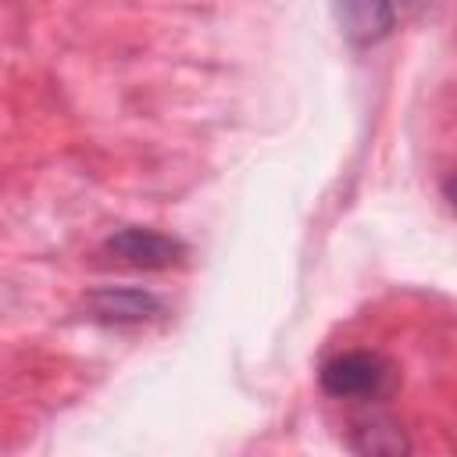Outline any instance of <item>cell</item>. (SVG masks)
Listing matches in <instances>:
<instances>
[{
	"instance_id": "obj_3",
	"label": "cell",
	"mask_w": 457,
	"mask_h": 457,
	"mask_svg": "<svg viewBox=\"0 0 457 457\" xmlns=\"http://www.w3.org/2000/svg\"><path fill=\"white\" fill-rule=\"evenodd\" d=\"M86 318L89 321H100V325H143V321H154L164 303L146 293V289H132V286H107V289H96L86 296Z\"/></svg>"
},
{
	"instance_id": "obj_1",
	"label": "cell",
	"mask_w": 457,
	"mask_h": 457,
	"mask_svg": "<svg viewBox=\"0 0 457 457\" xmlns=\"http://www.w3.org/2000/svg\"><path fill=\"white\" fill-rule=\"evenodd\" d=\"M318 378H321V389L336 400H378L393 389L396 371L382 353L353 350L325 361Z\"/></svg>"
},
{
	"instance_id": "obj_4",
	"label": "cell",
	"mask_w": 457,
	"mask_h": 457,
	"mask_svg": "<svg viewBox=\"0 0 457 457\" xmlns=\"http://www.w3.org/2000/svg\"><path fill=\"white\" fill-rule=\"evenodd\" d=\"M332 14L339 32L357 46L386 39L400 21L393 0H332Z\"/></svg>"
},
{
	"instance_id": "obj_7",
	"label": "cell",
	"mask_w": 457,
	"mask_h": 457,
	"mask_svg": "<svg viewBox=\"0 0 457 457\" xmlns=\"http://www.w3.org/2000/svg\"><path fill=\"white\" fill-rule=\"evenodd\" d=\"M446 200L457 207V175H453V179H446Z\"/></svg>"
},
{
	"instance_id": "obj_2",
	"label": "cell",
	"mask_w": 457,
	"mask_h": 457,
	"mask_svg": "<svg viewBox=\"0 0 457 457\" xmlns=\"http://www.w3.org/2000/svg\"><path fill=\"white\" fill-rule=\"evenodd\" d=\"M104 253L121 261V264H132V268H146V271H157V268H171L186 257V243L175 239V236H164L157 228H139V225H129V228H118L114 236L104 239Z\"/></svg>"
},
{
	"instance_id": "obj_6",
	"label": "cell",
	"mask_w": 457,
	"mask_h": 457,
	"mask_svg": "<svg viewBox=\"0 0 457 457\" xmlns=\"http://www.w3.org/2000/svg\"><path fill=\"white\" fill-rule=\"evenodd\" d=\"M425 4H432V0H393V7H396V14H400V18H407V14H418Z\"/></svg>"
},
{
	"instance_id": "obj_5",
	"label": "cell",
	"mask_w": 457,
	"mask_h": 457,
	"mask_svg": "<svg viewBox=\"0 0 457 457\" xmlns=\"http://www.w3.org/2000/svg\"><path fill=\"white\" fill-rule=\"evenodd\" d=\"M353 450H361V453H400V450H411V443L403 439V432L400 428H393V425H364V428H357V439H353Z\"/></svg>"
}]
</instances>
